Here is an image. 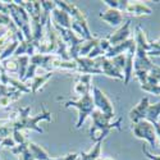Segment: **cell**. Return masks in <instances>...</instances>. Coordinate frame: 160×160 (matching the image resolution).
<instances>
[{"label": "cell", "instance_id": "cell-1", "mask_svg": "<svg viewBox=\"0 0 160 160\" xmlns=\"http://www.w3.org/2000/svg\"><path fill=\"white\" fill-rule=\"evenodd\" d=\"M91 119H92V126L90 128V137L92 142H102L104 138L110 133L112 129H118L121 131L122 126V118H118L115 122H110L112 118L102 114L99 110H94L91 113Z\"/></svg>", "mask_w": 160, "mask_h": 160}, {"label": "cell", "instance_id": "cell-2", "mask_svg": "<svg viewBox=\"0 0 160 160\" xmlns=\"http://www.w3.org/2000/svg\"><path fill=\"white\" fill-rule=\"evenodd\" d=\"M30 110H31V106H26V108H22L18 110V115L16 119L12 121V127L13 131L17 129V131H23V129H32L36 131L38 133H42V128H40L37 126V123L40 121H51V113L46 112L45 108L42 106V110L40 114H37L36 117H30Z\"/></svg>", "mask_w": 160, "mask_h": 160}, {"label": "cell", "instance_id": "cell-3", "mask_svg": "<svg viewBox=\"0 0 160 160\" xmlns=\"http://www.w3.org/2000/svg\"><path fill=\"white\" fill-rule=\"evenodd\" d=\"M64 108H76L78 110V119L76 123V128H81L87 117L91 115V113L95 110L94 100H92V95L90 94L83 95L82 98H78L77 100H68L64 102Z\"/></svg>", "mask_w": 160, "mask_h": 160}, {"label": "cell", "instance_id": "cell-4", "mask_svg": "<svg viewBox=\"0 0 160 160\" xmlns=\"http://www.w3.org/2000/svg\"><path fill=\"white\" fill-rule=\"evenodd\" d=\"M132 132L137 138H142V140H146L150 146L154 149L156 146V132H155V128L152 126V123H150L149 121H140L135 124H132Z\"/></svg>", "mask_w": 160, "mask_h": 160}, {"label": "cell", "instance_id": "cell-5", "mask_svg": "<svg viewBox=\"0 0 160 160\" xmlns=\"http://www.w3.org/2000/svg\"><path fill=\"white\" fill-rule=\"evenodd\" d=\"M92 100H94V105H95V109L101 112L102 114L108 115L110 118L114 117V109H113V105L110 102V100L108 99L104 92L98 87V86H92Z\"/></svg>", "mask_w": 160, "mask_h": 160}, {"label": "cell", "instance_id": "cell-6", "mask_svg": "<svg viewBox=\"0 0 160 160\" xmlns=\"http://www.w3.org/2000/svg\"><path fill=\"white\" fill-rule=\"evenodd\" d=\"M77 63V71L79 74H102V72L100 71V68L98 67L95 59H90V58H77L76 59Z\"/></svg>", "mask_w": 160, "mask_h": 160}, {"label": "cell", "instance_id": "cell-7", "mask_svg": "<svg viewBox=\"0 0 160 160\" xmlns=\"http://www.w3.org/2000/svg\"><path fill=\"white\" fill-rule=\"evenodd\" d=\"M95 62H96L98 67H99L100 71H101L104 74L109 76V77H112V78L121 79V81H123V73L115 68L114 64L112 63L110 59L105 58V57H99V58L95 59Z\"/></svg>", "mask_w": 160, "mask_h": 160}, {"label": "cell", "instance_id": "cell-8", "mask_svg": "<svg viewBox=\"0 0 160 160\" xmlns=\"http://www.w3.org/2000/svg\"><path fill=\"white\" fill-rule=\"evenodd\" d=\"M129 35H131V19H127L115 32H113V33L108 37V40H109L110 45L114 46V45L122 44V42L127 41L128 38H131Z\"/></svg>", "mask_w": 160, "mask_h": 160}, {"label": "cell", "instance_id": "cell-9", "mask_svg": "<svg viewBox=\"0 0 160 160\" xmlns=\"http://www.w3.org/2000/svg\"><path fill=\"white\" fill-rule=\"evenodd\" d=\"M150 106V101H149V96H145L143 99H141V101L135 106V108H132L131 112H129V119L131 122L135 124L140 121H143L146 118V114H148V109Z\"/></svg>", "mask_w": 160, "mask_h": 160}, {"label": "cell", "instance_id": "cell-10", "mask_svg": "<svg viewBox=\"0 0 160 160\" xmlns=\"http://www.w3.org/2000/svg\"><path fill=\"white\" fill-rule=\"evenodd\" d=\"M92 88L91 85V76L88 74H78L74 78V86L73 91L74 94L78 95V98H82L86 94H90Z\"/></svg>", "mask_w": 160, "mask_h": 160}, {"label": "cell", "instance_id": "cell-11", "mask_svg": "<svg viewBox=\"0 0 160 160\" xmlns=\"http://www.w3.org/2000/svg\"><path fill=\"white\" fill-rule=\"evenodd\" d=\"M50 18H51L52 24L59 26V27L65 28V30H71L72 18H71V16L67 12H64V10H62L59 8H55L54 10L51 12Z\"/></svg>", "mask_w": 160, "mask_h": 160}, {"label": "cell", "instance_id": "cell-12", "mask_svg": "<svg viewBox=\"0 0 160 160\" xmlns=\"http://www.w3.org/2000/svg\"><path fill=\"white\" fill-rule=\"evenodd\" d=\"M135 52H136V44L132 45L127 54H126V65L123 69V82L124 85H128L131 78L133 76V58H135Z\"/></svg>", "mask_w": 160, "mask_h": 160}, {"label": "cell", "instance_id": "cell-13", "mask_svg": "<svg viewBox=\"0 0 160 160\" xmlns=\"http://www.w3.org/2000/svg\"><path fill=\"white\" fill-rule=\"evenodd\" d=\"M100 18L110 26H119L124 21L123 13L117 9H108V10L100 13Z\"/></svg>", "mask_w": 160, "mask_h": 160}, {"label": "cell", "instance_id": "cell-14", "mask_svg": "<svg viewBox=\"0 0 160 160\" xmlns=\"http://www.w3.org/2000/svg\"><path fill=\"white\" fill-rule=\"evenodd\" d=\"M124 13H128V14L133 17H142V16H150L152 10L150 7H148L143 3H131L129 2Z\"/></svg>", "mask_w": 160, "mask_h": 160}, {"label": "cell", "instance_id": "cell-15", "mask_svg": "<svg viewBox=\"0 0 160 160\" xmlns=\"http://www.w3.org/2000/svg\"><path fill=\"white\" fill-rule=\"evenodd\" d=\"M135 44H136L135 38H128L127 41H124V42H122V44L110 46V49L106 51V54H105L104 57L108 58V59H112V58H114V57H118V55L123 54L124 51H128V49H129L132 45H135Z\"/></svg>", "mask_w": 160, "mask_h": 160}, {"label": "cell", "instance_id": "cell-16", "mask_svg": "<svg viewBox=\"0 0 160 160\" xmlns=\"http://www.w3.org/2000/svg\"><path fill=\"white\" fill-rule=\"evenodd\" d=\"M52 77V72H45L42 74H36L32 79V83L30 85V90L31 94H37V91L40 88H42L44 85L49 81V79Z\"/></svg>", "mask_w": 160, "mask_h": 160}, {"label": "cell", "instance_id": "cell-17", "mask_svg": "<svg viewBox=\"0 0 160 160\" xmlns=\"http://www.w3.org/2000/svg\"><path fill=\"white\" fill-rule=\"evenodd\" d=\"M100 41V37L98 36H92V38L87 40V41H83L81 48H79V52H78V58L81 57V58H86L88 57V54L91 52V50L94 49Z\"/></svg>", "mask_w": 160, "mask_h": 160}, {"label": "cell", "instance_id": "cell-18", "mask_svg": "<svg viewBox=\"0 0 160 160\" xmlns=\"http://www.w3.org/2000/svg\"><path fill=\"white\" fill-rule=\"evenodd\" d=\"M28 150L32 154L35 160H48L50 158L48 151L45 149H42L41 146H38L37 143H35V142L28 141Z\"/></svg>", "mask_w": 160, "mask_h": 160}, {"label": "cell", "instance_id": "cell-19", "mask_svg": "<svg viewBox=\"0 0 160 160\" xmlns=\"http://www.w3.org/2000/svg\"><path fill=\"white\" fill-rule=\"evenodd\" d=\"M159 117H160V101H158L155 104H150L145 119L149 121L150 123H155L159 121Z\"/></svg>", "mask_w": 160, "mask_h": 160}, {"label": "cell", "instance_id": "cell-20", "mask_svg": "<svg viewBox=\"0 0 160 160\" xmlns=\"http://www.w3.org/2000/svg\"><path fill=\"white\" fill-rule=\"evenodd\" d=\"M2 67H3V71L8 74V73H18V62L17 58L12 57L9 59H5L2 62Z\"/></svg>", "mask_w": 160, "mask_h": 160}, {"label": "cell", "instance_id": "cell-21", "mask_svg": "<svg viewBox=\"0 0 160 160\" xmlns=\"http://www.w3.org/2000/svg\"><path fill=\"white\" fill-rule=\"evenodd\" d=\"M17 62H18V79L22 81L23 77L26 76V72H27L28 65H30V57H27V55L18 57Z\"/></svg>", "mask_w": 160, "mask_h": 160}, {"label": "cell", "instance_id": "cell-22", "mask_svg": "<svg viewBox=\"0 0 160 160\" xmlns=\"http://www.w3.org/2000/svg\"><path fill=\"white\" fill-rule=\"evenodd\" d=\"M18 44H19L18 40H14L12 44H9L7 48H4L2 51H0V62H3L5 59H9V58H12L13 55H14Z\"/></svg>", "mask_w": 160, "mask_h": 160}, {"label": "cell", "instance_id": "cell-23", "mask_svg": "<svg viewBox=\"0 0 160 160\" xmlns=\"http://www.w3.org/2000/svg\"><path fill=\"white\" fill-rule=\"evenodd\" d=\"M8 85L14 87L16 90H18L19 92H22V94H30L31 90H30V86L27 83H24L22 81H19L18 78H13V77H9L8 79Z\"/></svg>", "mask_w": 160, "mask_h": 160}, {"label": "cell", "instance_id": "cell-24", "mask_svg": "<svg viewBox=\"0 0 160 160\" xmlns=\"http://www.w3.org/2000/svg\"><path fill=\"white\" fill-rule=\"evenodd\" d=\"M150 85H160V67L155 65L150 69L149 76H148V82Z\"/></svg>", "mask_w": 160, "mask_h": 160}, {"label": "cell", "instance_id": "cell-25", "mask_svg": "<svg viewBox=\"0 0 160 160\" xmlns=\"http://www.w3.org/2000/svg\"><path fill=\"white\" fill-rule=\"evenodd\" d=\"M110 60H112V63L114 64L115 68L123 73L124 65H126V54H121V55H118V57H114V58H112Z\"/></svg>", "mask_w": 160, "mask_h": 160}, {"label": "cell", "instance_id": "cell-26", "mask_svg": "<svg viewBox=\"0 0 160 160\" xmlns=\"http://www.w3.org/2000/svg\"><path fill=\"white\" fill-rule=\"evenodd\" d=\"M149 58L151 57H160V37L154 42H150V50L148 51Z\"/></svg>", "mask_w": 160, "mask_h": 160}, {"label": "cell", "instance_id": "cell-27", "mask_svg": "<svg viewBox=\"0 0 160 160\" xmlns=\"http://www.w3.org/2000/svg\"><path fill=\"white\" fill-rule=\"evenodd\" d=\"M27 149H28V141L24 142V143H21V145L14 146L13 149H10V152H12L13 155H19V156H21Z\"/></svg>", "mask_w": 160, "mask_h": 160}, {"label": "cell", "instance_id": "cell-28", "mask_svg": "<svg viewBox=\"0 0 160 160\" xmlns=\"http://www.w3.org/2000/svg\"><path fill=\"white\" fill-rule=\"evenodd\" d=\"M12 137H13V140L16 141L17 145H21V143L27 142V140H26V137H24V135L22 133V131L14 129V131H13V133H12Z\"/></svg>", "mask_w": 160, "mask_h": 160}, {"label": "cell", "instance_id": "cell-29", "mask_svg": "<svg viewBox=\"0 0 160 160\" xmlns=\"http://www.w3.org/2000/svg\"><path fill=\"white\" fill-rule=\"evenodd\" d=\"M14 146H17V143H16L14 140H13L12 136L5 137V138H3V140H0V148H9V149H13Z\"/></svg>", "mask_w": 160, "mask_h": 160}, {"label": "cell", "instance_id": "cell-30", "mask_svg": "<svg viewBox=\"0 0 160 160\" xmlns=\"http://www.w3.org/2000/svg\"><path fill=\"white\" fill-rule=\"evenodd\" d=\"M12 23H13V21L8 14H3V13H0V27H7L8 28Z\"/></svg>", "mask_w": 160, "mask_h": 160}, {"label": "cell", "instance_id": "cell-31", "mask_svg": "<svg viewBox=\"0 0 160 160\" xmlns=\"http://www.w3.org/2000/svg\"><path fill=\"white\" fill-rule=\"evenodd\" d=\"M12 102H13V101H12L8 96H2V98H0V108H2V109L8 108V106H9Z\"/></svg>", "mask_w": 160, "mask_h": 160}, {"label": "cell", "instance_id": "cell-32", "mask_svg": "<svg viewBox=\"0 0 160 160\" xmlns=\"http://www.w3.org/2000/svg\"><path fill=\"white\" fill-rule=\"evenodd\" d=\"M142 151H143V154L148 156L150 160H160V155H152V154H151L148 149H146V148H142Z\"/></svg>", "mask_w": 160, "mask_h": 160}, {"label": "cell", "instance_id": "cell-33", "mask_svg": "<svg viewBox=\"0 0 160 160\" xmlns=\"http://www.w3.org/2000/svg\"><path fill=\"white\" fill-rule=\"evenodd\" d=\"M21 158H22V160H35V159H33V156H32V154L30 152V150H28V149L21 155Z\"/></svg>", "mask_w": 160, "mask_h": 160}, {"label": "cell", "instance_id": "cell-34", "mask_svg": "<svg viewBox=\"0 0 160 160\" xmlns=\"http://www.w3.org/2000/svg\"><path fill=\"white\" fill-rule=\"evenodd\" d=\"M78 156H79V154H77V152H69L63 158H64V160H77Z\"/></svg>", "mask_w": 160, "mask_h": 160}, {"label": "cell", "instance_id": "cell-35", "mask_svg": "<svg viewBox=\"0 0 160 160\" xmlns=\"http://www.w3.org/2000/svg\"><path fill=\"white\" fill-rule=\"evenodd\" d=\"M152 126H154L155 132H156V137H159V140H160V123L155 122V123H152ZM159 148H160V142H159Z\"/></svg>", "mask_w": 160, "mask_h": 160}, {"label": "cell", "instance_id": "cell-36", "mask_svg": "<svg viewBox=\"0 0 160 160\" xmlns=\"http://www.w3.org/2000/svg\"><path fill=\"white\" fill-rule=\"evenodd\" d=\"M48 160H64V158L62 156V158H49Z\"/></svg>", "mask_w": 160, "mask_h": 160}, {"label": "cell", "instance_id": "cell-37", "mask_svg": "<svg viewBox=\"0 0 160 160\" xmlns=\"http://www.w3.org/2000/svg\"><path fill=\"white\" fill-rule=\"evenodd\" d=\"M0 72H4L3 71V67H2V62H0Z\"/></svg>", "mask_w": 160, "mask_h": 160}, {"label": "cell", "instance_id": "cell-38", "mask_svg": "<svg viewBox=\"0 0 160 160\" xmlns=\"http://www.w3.org/2000/svg\"><path fill=\"white\" fill-rule=\"evenodd\" d=\"M101 160H113V159H110V158H105V159H101Z\"/></svg>", "mask_w": 160, "mask_h": 160}, {"label": "cell", "instance_id": "cell-39", "mask_svg": "<svg viewBox=\"0 0 160 160\" xmlns=\"http://www.w3.org/2000/svg\"><path fill=\"white\" fill-rule=\"evenodd\" d=\"M158 122H159V123H160V117H159V121H158Z\"/></svg>", "mask_w": 160, "mask_h": 160}]
</instances>
